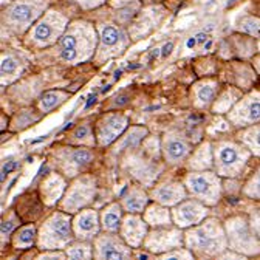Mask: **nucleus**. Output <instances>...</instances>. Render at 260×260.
<instances>
[{
	"label": "nucleus",
	"instance_id": "a19ab883",
	"mask_svg": "<svg viewBox=\"0 0 260 260\" xmlns=\"http://www.w3.org/2000/svg\"><path fill=\"white\" fill-rule=\"evenodd\" d=\"M161 258H193V252L189 248H175L169 252L158 255Z\"/></svg>",
	"mask_w": 260,
	"mask_h": 260
},
{
	"label": "nucleus",
	"instance_id": "58836bf2",
	"mask_svg": "<svg viewBox=\"0 0 260 260\" xmlns=\"http://www.w3.org/2000/svg\"><path fill=\"white\" fill-rule=\"evenodd\" d=\"M20 223H22V220L14 209L8 211V215H4V218H2V243L4 245L7 243V240H11V236L20 226Z\"/></svg>",
	"mask_w": 260,
	"mask_h": 260
},
{
	"label": "nucleus",
	"instance_id": "39448f33",
	"mask_svg": "<svg viewBox=\"0 0 260 260\" xmlns=\"http://www.w3.org/2000/svg\"><path fill=\"white\" fill-rule=\"evenodd\" d=\"M228 246L243 257L260 255V237L252 230L249 215H234L224 221Z\"/></svg>",
	"mask_w": 260,
	"mask_h": 260
},
{
	"label": "nucleus",
	"instance_id": "7ed1b4c3",
	"mask_svg": "<svg viewBox=\"0 0 260 260\" xmlns=\"http://www.w3.org/2000/svg\"><path fill=\"white\" fill-rule=\"evenodd\" d=\"M70 215L72 214L59 209L44 220V223L39 226L36 245L41 251L65 249L72 242L76 240L73 231V218Z\"/></svg>",
	"mask_w": 260,
	"mask_h": 260
},
{
	"label": "nucleus",
	"instance_id": "6ab92c4d",
	"mask_svg": "<svg viewBox=\"0 0 260 260\" xmlns=\"http://www.w3.org/2000/svg\"><path fill=\"white\" fill-rule=\"evenodd\" d=\"M101 228V215L91 208H84L82 211L76 212L73 217V231L76 240H94L100 234Z\"/></svg>",
	"mask_w": 260,
	"mask_h": 260
},
{
	"label": "nucleus",
	"instance_id": "6e6552de",
	"mask_svg": "<svg viewBox=\"0 0 260 260\" xmlns=\"http://www.w3.org/2000/svg\"><path fill=\"white\" fill-rule=\"evenodd\" d=\"M221 177L211 171H193L184 177V186L192 195L208 206H214L221 199Z\"/></svg>",
	"mask_w": 260,
	"mask_h": 260
},
{
	"label": "nucleus",
	"instance_id": "393cba45",
	"mask_svg": "<svg viewBox=\"0 0 260 260\" xmlns=\"http://www.w3.org/2000/svg\"><path fill=\"white\" fill-rule=\"evenodd\" d=\"M141 186H130L127 189V192L122 195L121 205H122V208H124L125 212H130V214H143L144 209L147 208V205L150 202V195Z\"/></svg>",
	"mask_w": 260,
	"mask_h": 260
},
{
	"label": "nucleus",
	"instance_id": "f257e3e1",
	"mask_svg": "<svg viewBox=\"0 0 260 260\" xmlns=\"http://www.w3.org/2000/svg\"><path fill=\"white\" fill-rule=\"evenodd\" d=\"M100 44V32L85 20H75L59 41V56L67 63L85 62L94 54Z\"/></svg>",
	"mask_w": 260,
	"mask_h": 260
},
{
	"label": "nucleus",
	"instance_id": "4be33fe9",
	"mask_svg": "<svg viewBox=\"0 0 260 260\" xmlns=\"http://www.w3.org/2000/svg\"><path fill=\"white\" fill-rule=\"evenodd\" d=\"M47 205L42 202L39 192H25L16 200L14 211L20 217L22 223H35L42 217Z\"/></svg>",
	"mask_w": 260,
	"mask_h": 260
},
{
	"label": "nucleus",
	"instance_id": "dca6fc26",
	"mask_svg": "<svg viewBox=\"0 0 260 260\" xmlns=\"http://www.w3.org/2000/svg\"><path fill=\"white\" fill-rule=\"evenodd\" d=\"M208 214H209V206L197 199L195 200L186 199L172 208L174 224H177L181 230H187L190 226L202 223L205 218H208Z\"/></svg>",
	"mask_w": 260,
	"mask_h": 260
},
{
	"label": "nucleus",
	"instance_id": "79ce46f5",
	"mask_svg": "<svg viewBox=\"0 0 260 260\" xmlns=\"http://www.w3.org/2000/svg\"><path fill=\"white\" fill-rule=\"evenodd\" d=\"M107 0H76V4L82 8V10H94L100 8L101 5H104Z\"/></svg>",
	"mask_w": 260,
	"mask_h": 260
},
{
	"label": "nucleus",
	"instance_id": "412c9836",
	"mask_svg": "<svg viewBox=\"0 0 260 260\" xmlns=\"http://www.w3.org/2000/svg\"><path fill=\"white\" fill-rule=\"evenodd\" d=\"M149 195H150V200H153L159 205H165L168 208H174L175 205H178L187 199L189 192H187L184 183L168 181V183H161V184L155 186L153 189H150Z\"/></svg>",
	"mask_w": 260,
	"mask_h": 260
},
{
	"label": "nucleus",
	"instance_id": "f704fd0d",
	"mask_svg": "<svg viewBox=\"0 0 260 260\" xmlns=\"http://www.w3.org/2000/svg\"><path fill=\"white\" fill-rule=\"evenodd\" d=\"M69 93L63 90H48L45 91L41 100H39V110L42 113H50L51 110H54L56 107L62 106L65 101L69 100Z\"/></svg>",
	"mask_w": 260,
	"mask_h": 260
},
{
	"label": "nucleus",
	"instance_id": "9b49d317",
	"mask_svg": "<svg viewBox=\"0 0 260 260\" xmlns=\"http://www.w3.org/2000/svg\"><path fill=\"white\" fill-rule=\"evenodd\" d=\"M98 32H100V44H98V51L94 57L100 63L106 59L122 54L130 44L127 32L115 23L98 25Z\"/></svg>",
	"mask_w": 260,
	"mask_h": 260
},
{
	"label": "nucleus",
	"instance_id": "f8f14e48",
	"mask_svg": "<svg viewBox=\"0 0 260 260\" xmlns=\"http://www.w3.org/2000/svg\"><path fill=\"white\" fill-rule=\"evenodd\" d=\"M183 245H184V233L177 224L150 228V231L143 243L144 249L156 257L175 248H181Z\"/></svg>",
	"mask_w": 260,
	"mask_h": 260
},
{
	"label": "nucleus",
	"instance_id": "ddd939ff",
	"mask_svg": "<svg viewBox=\"0 0 260 260\" xmlns=\"http://www.w3.org/2000/svg\"><path fill=\"white\" fill-rule=\"evenodd\" d=\"M228 119L236 127L245 128L260 122V91H249L243 94L236 106L228 112Z\"/></svg>",
	"mask_w": 260,
	"mask_h": 260
},
{
	"label": "nucleus",
	"instance_id": "473e14b6",
	"mask_svg": "<svg viewBox=\"0 0 260 260\" xmlns=\"http://www.w3.org/2000/svg\"><path fill=\"white\" fill-rule=\"evenodd\" d=\"M243 96V93L240 91L239 87H228L224 91H221L212 104V112L214 113H228L230 112L236 103Z\"/></svg>",
	"mask_w": 260,
	"mask_h": 260
},
{
	"label": "nucleus",
	"instance_id": "423d86ee",
	"mask_svg": "<svg viewBox=\"0 0 260 260\" xmlns=\"http://www.w3.org/2000/svg\"><path fill=\"white\" fill-rule=\"evenodd\" d=\"M48 10V0H14L4 10V23L17 35L28 31Z\"/></svg>",
	"mask_w": 260,
	"mask_h": 260
},
{
	"label": "nucleus",
	"instance_id": "9d476101",
	"mask_svg": "<svg viewBox=\"0 0 260 260\" xmlns=\"http://www.w3.org/2000/svg\"><path fill=\"white\" fill-rule=\"evenodd\" d=\"M54 159L57 169L65 177H78L81 175L94 159L91 147L76 146V147H57L54 152Z\"/></svg>",
	"mask_w": 260,
	"mask_h": 260
},
{
	"label": "nucleus",
	"instance_id": "e433bc0d",
	"mask_svg": "<svg viewBox=\"0 0 260 260\" xmlns=\"http://www.w3.org/2000/svg\"><path fill=\"white\" fill-rule=\"evenodd\" d=\"M65 252H67L69 258L87 260V258L93 257V245L87 240H76L65 248Z\"/></svg>",
	"mask_w": 260,
	"mask_h": 260
},
{
	"label": "nucleus",
	"instance_id": "2eb2a0df",
	"mask_svg": "<svg viewBox=\"0 0 260 260\" xmlns=\"http://www.w3.org/2000/svg\"><path fill=\"white\" fill-rule=\"evenodd\" d=\"M128 128V118L122 113H106L94 124L98 146L106 147L113 144Z\"/></svg>",
	"mask_w": 260,
	"mask_h": 260
},
{
	"label": "nucleus",
	"instance_id": "bb28decb",
	"mask_svg": "<svg viewBox=\"0 0 260 260\" xmlns=\"http://www.w3.org/2000/svg\"><path fill=\"white\" fill-rule=\"evenodd\" d=\"M38 234L39 228H36L35 223H25L19 226L11 236V245L14 249H29L38 245Z\"/></svg>",
	"mask_w": 260,
	"mask_h": 260
},
{
	"label": "nucleus",
	"instance_id": "aec40b11",
	"mask_svg": "<svg viewBox=\"0 0 260 260\" xmlns=\"http://www.w3.org/2000/svg\"><path fill=\"white\" fill-rule=\"evenodd\" d=\"M147 153L144 152V155H132L127 159V168L128 172L135 180H138L144 187H150L153 186V181L158 178L161 168L155 165L153 156L147 158Z\"/></svg>",
	"mask_w": 260,
	"mask_h": 260
},
{
	"label": "nucleus",
	"instance_id": "4468645a",
	"mask_svg": "<svg viewBox=\"0 0 260 260\" xmlns=\"http://www.w3.org/2000/svg\"><path fill=\"white\" fill-rule=\"evenodd\" d=\"M93 257L101 260H122L132 257V246L127 245L125 240L116 233H107L98 234L93 240Z\"/></svg>",
	"mask_w": 260,
	"mask_h": 260
},
{
	"label": "nucleus",
	"instance_id": "5701e85b",
	"mask_svg": "<svg viewBox=\"0 0 260 260\" xmlns=\"http://www.w3.org/2000/svg\"><path fill=\"white\" fill-rule=\"evenodd\" d=\"M67 187L69 186H67L65 177H62L57 172H53L42 180V183L39 186V195L47 206H56L60 202V199L63 197Z\"/></svg>",
	"mask_w": 260,
	"mask_h": 260
},
{
	"label": "nucleus",
	"instance_id": "20e7f679",
	"mask_svg": "<svg viewBox=\"0 0 260 260\" xmlns=\"http://www.w3.org/2000/svg\"><path fill=\"white\" fill-rule=\"evenodd\" d=\"M252 153L240 141H218L214 147V169L223 178L240 177Z\"/></svg>",
	"mask_w": 260,
	"mask_h": 260
},
{
	"label": "nucleus",
	"instance_id": "0eeeda50",
	"mask_svg": "<svg viewBox=\"0 0 260 260\" xmlns=\"http://www.w3.org/2000/svg\"><path fill=\"white\" fill-rule=\"evenodd\" d=\"M69 28V19L62 13L47 10L44 16L28 29V42L32 47L45 48L54 45Z\"/></svg>",
	"mask_w": 260,
	"mask_h": 260
},
{
	"label": "nucleus",
	"instance_id": "c756f323",
	"mask_svg": "<svg viewBox=\"0 0 260 260\" xmlns=\"http://www.w3.org/2000/svg\"><path fill=\"white\" fill-rule=\"evenodd\" d=\"M189 169L192 171H211L214 168V149H211V143H203L190 153Z\"/></svg>",
	"mask_w": 260,
	"mask_h": 260
},
{
	"label": "nucleus",
	"instance_id": "a878e982",
	"mask_svg": "<svg viewBox=\"0 0 260 260\" xmlns=\"http://www.w3.org/2000/svg\"><path fill=\"white\" fill-rule=\"evenodd\" d=\"M147 128L143 125H134L128 127L125 132L113 143V153H121L124 150H132L135 149L143 140L147 137Z\"/></svg>",
	"mask_w": 260,
	"mask_h": 260
},
{
	"label": "nucleus",
	"instance_id": "4c0bfd02",
	"mask_svg": "<svg viewBox=\"0 0 260 260\" xmlns=\"http://www.w3.org/2000/svg\"><path fill=\"white\" fill-rule=\"evenodd\" d=\"M239 32L254 39H260V16H243L237 22Z\"/></svg>",
	"mask_w": 260,
	"mask_h": 260
},
{
	"label": "nucleus",
	"instance_id": "b1692460",
	"mask_svg": "<svg viewBox=\"0 0 260 260\" xmlns=\"http://www.w3.org/2000/svg\"><path fill=\"white\" fill-rule=\"evenodd\" d=\"M165 17V10L161 7H150V8H146L144 11H141L135 22L130 26V36H134L137 39L149 35L150 31H153L158 23L162 20Z\"/></svg>",
	"mask_w": 260,
	"mask_h": 260
},
{
	"label": "nucleus",
	"instance_id": "f3484780",
	"mask_svg": "<svg viewBox=\"0 0 260 260\" xmlns=\"http://www.w3.org/2000/svg\"><path fill=\"white\" fill-rule=\"evenodd\" d=\"M190 152H192V147H190L189 141L180 134L169 132L161 140L162 159L171 166H178L181 162H184L187 159V156L190 155Z\"/></svg>",
	"mask_w": 260,
	"mask_h": 260
},
{
	"label": "nucleus",
	"instance_id": "7c9ffc66",
	"mask_svg": "<svg viewBox=\"0 0 260 260\" xmlns=\"http://www.w3.org/2000/svg\"><path fill=\"white\" fill-rule=\"evenodd\" d=\"M217 82L212 79L208 81H202L197 85L193 87V103L197 107H209L211 104H214L215 98H217Z\"/></svg>",
	"mask_w": 260,
	"mask_h": 260
},
{
	"label": "nucleus",
	"instance_id": "a18cd8bd",
	"mask_svg": "<svg viewBox=\"0 0 260 260\" xmlns=\"http://www.w3.org/2000/svg\"><path fill=\"white\" fill-rule=\"evenodd\" d=\"M257 51L260 53V39H257Z\"/></svg>",
	"mask_w": 260,
	"mask_h": 260
},
{
	"label": "nucleus",
	"instance_id": "49530a36",
	"mask_svg": "<svg viewBox=\"0 0 260 260\" xmlns=\"http://www.w3.org/2000/svg\"><path fill=\"white\" fill-rule=\"evenodd\" d=\"M258 16H260V7H258Z\"/></svg>",
	"mask_w": 260,
	"mask_h": 260
},
{
	"label": "nucleus",
	"instance_id": "c85d7f7f",
	"mask_svg": "<svg viewBox=\"0 0 260 260\" xmlns=\"http://www.w3.org/2000/svg\"><path fill=\"white\" fill-rule=\"evenodd\" d=\"M124 208L121 203L113 202L110 205H107L103 211H101V228L103 231L107 233H119V228L124 218Z\"/></svg>",
	"mask_w": 260,
	"mask_h": 260
},
{
	"label": "nucleus",
	"instance_id": "cd10ccee",
	"mask_svg": "<svg viewBox=\"0 0 260 260\" xmlns=\"http://www.w3.org/2000/svg\"><path fill=\"white\" fill-rule=\"evenodd\" d=\"M144 220L149 223L150 228H161V226H169L174 224V218H172V211H169L168 206L159 205L156 202L149 203L147 208L143 212Z\"/></svg>",
	"mask_w": 260,
	"mask_h": 260
},
{
	"label": "nucleus",
	"instance_id": "1a4fd4ad",
	"mask_svg": "<svg viewBox=\"0 0 260 260\" xmlns=\"http://www.w3.org/2000/svg\"><path fill=\"white\" fill-rule=\"evenodd\" d=\"M96 178L93 175L84 174L75 177L73 183L67 187L63 197L57 203L60 211L69 214H76L84 208H88L96 195Z\"/></svg>",
	"mask_w": 260,
	"mask_h": 260
},
{
	"label": "nucleus",
	"instance_id": "ea45409f",
	"mask_svg": "<svg viewBox=\"0 0 260 260\" xmlns=\"http://www.w3.org/2000/svg\"><path fill=\"white\" fill-rule=\"evenodd\" d=\"M242 193L245 195V197L251 199V200L260 202V165L255 168L252 175L243 184Z\"/></svg>",
	"mask_w": 260,
	"mask_h": 260
},
{
	"label": "nucleus",
	"instance_id": "c9c22d12",
	"mask_svg": "<svg viewBox=\"0 0 260 260\" xmlns=\"http://www.w3.org/2000/svg\"><path fill=\"white\" fill-rule=\"evenodd\" d=\"M2 84H11L13 81H16L22 72V65L20 60L17 57H14L13 54H2Z\"/></svg>",
	"mask_w": 260,
	"mask_h": 260
},
{
	"label": "nucleus",
	"instance_id": "72a5a7b5",
	"mask_svg": "<svg viewBox=\"0 0 260 260\" xmlns=\"http://www.w3.org/2000/svg\"><path fill=\"white\" fill-rule=\"evenodd\" d=\"M239 141L252 153V156L260 158V122L245 127L239 134Z\"/></svg>",
	"mask_w": 260,
	"mask_h": 260
},
{
	"label": "nucleus",
	"instance_id": "a211bd4d",
	"mask_svg": "<svg viewBox=\"0 0 260 260\" xmlns=\"http://www.w3.org/2000/svg\"><path fill=\"white\" fill-rule=\"evenodd\" d=\"M149 231H150V226L144 220V217H141L140 214H130V212L124 215L121 228H119L121 237L132 248L143 246L144 239L147 237Z\"/></svg>",
	"mask_w": 260,
	"mask_h": 260
},
{
	"label": "nucleus",
	"instance_id": "f03ea898",
	"mask_svg": "<svg viewBox=\"0 0 260 260\" xmlns=\"http://www.w3.org/2000/svg\"><path fill=\"white\" fill-rule=\"evenodd\" d=\"M184 245L199 255L214 257L230 249L224 224L217 218H205L202 223L190 226L184 233Z\"/></svg>",
	"mask_w": 260,
	"mask_h": 260
},
{
	"label": "nucleus",
	"instance_id": "2f4dec72",
	"mask_svg": "<svg viewBox=\"0 0 260 260\" xmlns=\"http://www.w3.org/2000/svg\"><path fill=\"white\" fill-rule=\"evenodd\" d=\"M69 143L73 146H87V147L98 146L96 135H94V124L91 125L88 121L78 124L69 135Z\"/></svg>",
	"mask_w": 260,
	"mask_h": 260
},
{
	"label": "nucleus",
	"instance_id": "c03bdc74",
	"mask_svg": "<svg viewBox=\"0 0 260 260\" xmlns=\"http://www.w3.org/2000/svg\"><path fill=\"white\" fill-rule=\"evenodd\" d=\"M252 67L257 72V75H260V54L252 56Z\"/></svg>",
	"mask_w": 260,
	"mask_h": 260
},
{
	"label": "nucleus",
	"instance_id": "37998d69",
	"mask_svg": "<svg viewBox=\"0 0 260 260\" xmlns=\"http://www.w3.org/2000/svg\"><path fill=\"white\" fill-rule=\"evenodd\" d=\"M249 221H251V226L255 231V234L260 237V208L252 209V212L249 214Z\"/></svg>",
	"mask_w": 260,
	"mask_h": 260
}]
</instances>
